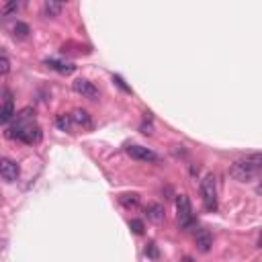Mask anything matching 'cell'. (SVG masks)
Masks as SVG:
<instances>
[{
  "mask_svg": "<svg viewBox=\"0 0 262 262\" xmlns=\"http://www.w3.org/2000/svg\"><path fill=\"white\" fill-rule=\"evenodd\" d=\"M55 125H58L60 131H70L72 129V117L70 115H60L58 119H55Z\"/></svg>",
  "mask_w": 262,
  "mask_h": 262,
  "instance_id": "2e32d148",
  "label": "cell"
},
{
  "mask_svg": "<svg viewBox=\"0 0 262 262\" xmlns=\"http://www.w3.org/2000/svg\"><path fill=\"white\" fill-rule=\"evenodd\" d=\"M176 219H179L180 228L184 231H191L195 228V215H193V205L186 195L176 196Z\"/></svg>",
  "mask_w": 262,
  "mask_h": 262,
  "instance_id": "7a4b0ae2",
  "label": "cell"
},
{
  "mask_svg": "<svg viewBox=\"0 0 262 262\" xmlns=\"http://www.w3.org/2000/svg\"><path fill=\"white\" fill-rule=\"evenodd\" d=\"M142 133H146V135H152V133H154V127H152V123H142Z\"/></svg>",
  "mask_w": 262,
  "mask_h": 262,
  "instance_id": "7402d4cb",
  "label": "cell"
},
{
  "mask_svg": "<svg viewBox=\"0 0 262 262\" xmlns=\"http://www.w3.org/2000/svg\"><path fill=\"white\" fill-rule=\"evenodd\" d=\"M229 176L240 182H248L254 179V176H258V170H256L254 162L250 160V156H246V158H240V160H236L229 166Z\"/></svg>",
  "mask_w": 262,
  "mask_h": 262,
  "instance_id": "3957f363",
  "label": "cell"
},
{
  "mask_svg": "<svg viewBox=\"0 0 262 262\" xmlns=\"http://www.w3.org/2000/svg\"><path fill=\"white\" fill-rule=\"evenodd\" d=\"M64 11V4H60V2H53V0H48V2H43V13H45V16H58L60 13Z\"/></svg>",
  "mask_w": 262,
  "mask_h": 262,
  "instance_id": "4fadbf2b",
  "label": "cell"
},
{
  "mask_svg": "<svg viewBox=\"0 0 262 262\" xmlns=\"http://www.w3.org/2000/svg\"><path fill=\"white\" fill-rule=\"evenodd\" d=\"M8 139H18L23 144H37L41 142V127L35 123V111L33 109H23L21 113L15 117V125L6 127V133Z\"/></svg>",
  "mask_w": 262,
  "mask_h": 262,
  "instance_id": "6da1fadb",
  "label": "cell"
},
{
  "mask_svg": "<svg viewBox=\"0 0 262 262\" xmlns=\"http://www.w3.org/2000/svg\"><path fill=\"white\" fill-rule=\"evenodd\" d=\"M256 191H258V193H260V195H262V180H260V184H258V186H256Z\"/></svg>",
  "mask_w": 262,
  "mask_h": 262,
  "instance_id": "603a6c76",
  "label": "cell"
},
{
  "mask_svg": "<svg viewBox=\"0 0 262 262\" xmlns=\"http://www.w3.org/2000/svg\"><path fill=\"white\" fill-rule=\"evenodd\" d=\"M260 246H262V236H260Z\"/></svg>",
  "mask_w": 262,
  "mask_h": 262,
  "instance_id": "d4e9b609",
  "label": "cell"
},
{
  "mask_svg": "<svg viewBox=\"0 0 262 262\" xmlns=\"http://www.w3.org/2000/svg\"><path fill=\"white\" fill-rule=\"evenodd\" d=\"M15 107H13V95L11 90L4 88V98H2V113H0V121H2L4 125H8V121L15 117Z\"/></svg>",
  "mask_w": 262,
  "mask_h": 262,
  "instance_id": "9c48e42d",
  "label": "cell"
},
{
  "mask_svg": "<svg viewBox=\"0 0 262 262\" xmlns=\"http://www.w3.org/2000/svg\"><path fill=\"white\" fill-rule=\"evenodd\" d=\"M74 90H76L78 95L90 98V100H97V98H98V88H97L90 80H84V78L74 80Z\"/></svg>",
  "mask_w": 262,
  "mask_h": 262,
  "instance_id": "52a82bcc",
  "label": "cell"
},
{
  "mask_svg": "<svg viewBox=\"0 0 262 262\" xmlns=\"http://www.w3.org/2000/svg\"><path fill=\"white\" fill-rule=\"evenodd\" d=\"M0 174H2V180L4 182H16L18 180V174H21V168L15 160L11 158H2V162H0Z\"/></svg>",
  "mask_w": 262,
  "mask_h": 262,
  "instance_id": "5b68a950",
  "label": "cell"
},
{
  "mask_svg": "<svg viewBox=\"0 0 262 262\" xmlns=\"http://www.w3.org/2000/svg\"><path fill=\"white\" fill-rule=\"evenodd\" d=\"M129 229L133 231V233H144V221H139V219H131L129 221Z\"/></svg>",
  "mask_w": 262,
  "mask_h": 262,
  "instance_id": "d6986e66",
  "label": "cell"
},
{
  "mask_svg": "<svg viewBox=\"0 0 262 262\" xmlns=\"http://www.w3.org/2000/svg\"><path fill=\"white\" fill-rule=\"evenodd\" d=\"M113 82H115V84H117V86H119L121 90H123V92H127V95H131V88L127 86V84H125V80H123V78H121V76H119V74H115V76H113Z\"/></svg>",
  "mask_w": 262,
  "mask_h": 262,
  "instance_id": "ffe728a7",
  "label": "cell"
},
{
  "mask_svg": "<svg viewBox=\"0 0 262 262\" xmlns=\"http://www.w3.org/2000/svg\"><path fill=\"white\" fill-rule=\"evenodd\" d=\"M70 117H72V123H74V125L84 127V129H92V119H90V115L86 113V111L76 109V111H72Z\"/></svg>",
  "mask_w": 262,
  "mask_h": 262,
  "instance_id": "8fae6325",
  "label": "cell"
},
{
  "mask_svg": "<svg viewBox=\"0 0 262 262\" xmlns=\"http://www.w3.org/2000/svg\"><path fill=\"white\" fill-rule=\"evenodd\" d=\"M195 244H196V250L201 254H207L213 246V238H211V231L209 229H199L195 233Z\"/></svg>",
  "mask_w": 262,
  "mask_h": 262,
  "instance_id": "ba28073f",
  "label": "cell"
},
{
  "mask_svg": "<svg viewBox=\"0 0 262 262\" xmlns=\"http://www.w3.org/2000/svg\"><path fill=\"white\" fill-rule=\"evenodd\" d=\"M45 64H48L51 70H58L60 74H72L74 70H76V66H74V64L62 62V60H45Z\"/></svg>",
  "mask_w": 262,
  "mask_h": 262,
  "instance_id": "7c38bea8",
  "label": "cell"
},
{
  "mask_svg": "<svg viewBox=\"0 0 262 262\" xmlns=\"http://www.w3.org/2000/svg\"><path fill=\"white\" fill-rule=\"evenodd\" d=\"M21 6H23L21 2H6V4H2V15H4V16H8L11 13H16Z\"/></svg>",
  "mask_w": 262,
  "mask_h": 262,
  "instance_id": "ac0fdd59",
  "label": "cell"
},
{
  "mask_svg": "<svg viewBox=\"0 0 262 262\" xmlns=\"http://www.w3.org/2000/svg\"><path fill=\"white\" fill-rule=\"evenodd\" d=\"M182 262H193V258H184V260H182Z\"/></svg>",
  "mask_w": 262,
  "mask_h": 262,
  "instance_id": "cb8c5ba5",
  "label": "cell"
},
{
  "mask_svg": "<svg viewBox=\"0 0 262 262\" xmlns=\"http://www.w3.org/2000/svg\"><path fill=\"white\" fill-rule=\"evenodd\" d=\"M119 203L123 205V207H127V209L137 207V205H139V195L137 193H125V195L119 196Z\"/></svg>",
  "mask_w": 262,
  "mask_h": 262,
  "instance_id": "5bb4252c",
  "label": "cell"
},
{
  "mask_svg": "<svg viewBox=\"0 0 262 262\" xmlns=\"http://www.w3.org/2000/svg\"><path fill=\"white\" fill-rule=\"evenodd\" d=\"M146 215H147L149 221L160 223V221H164V217H166V211H164V207H162L160 203H147V205H146Z\"/></svg>",
  "mask_w": 262,
  "mask_h": 262,
  "instance_id": "30bf717a",
  "label": "cell"
},
{
  "mask_svg": "<svg viewBox=\"0 0 262 262\" xmlns=\"http://www.w3.org/2000/svg\"><path fill=\"white\" fill-rule=\"evenodd\" d=\"M8 70H11V60H8L6 51H2V76H6Z\"/></svg>",
  "mask_w": 262,
  "mask_h": 262,
  "instance_id": "44dd1931",
  "label": "cell"
},
{
  "mask_svg": "<svg viewBox=\"0 0 262 262\" xmlns=\"http://www.w3.org/2000/svg\"><path fill=\"white\" fill-rule=\"evenodd\" d=\"M201 196L207 211H217V180L213 174H205L201 180Z\"/></svg>",
  "mask_w": 262,
  "mask_h": 262,
  "instance_id": "277c9868",
  "label": "cell"
},
{
  "mask_svg": "<svg viewBox=\"0 0 262 262\" xmlns=\"http://www.w3.org/2000/svg\"><path fill=\"white\" fill-rule=\"evenodd\" d=\"M29 33H31V29H29V25H27V23H21V21L15 23L13 35L16 37V39H27V37H29Z\"/></svg>",
  "mask_w": 262,
  "mask_h": 262,
  "instance_id": "9a60e30c",
  "label": "cell"
},
{
  "mask_svg": "<svg viewBox=\"0 0 262 262\" xmlns=\"http://www.w3.org/2000/svg\"><path fill=\"white\" fill-rule=\"evenodd\" d=\"M127 154L133 158V160H139V162H158L160 160L156 152H152L149 147H144V146H129Z\"/></svg>",
  "mask_w": 262,
  "mask_h": 262,
  "instance_id": "8992f818",
  "label": "cell"
},
{
  "mask_svg": "<svg viewBox=\"0 0 262 262\" xmlns=\"http://www.w3.org/2000/svg\"><path fill=\"white\" fill-rule=\"evenodd\" d=\"M146 256H147V258H152V260H156L158 256H160V252H158L156 242H149V244H146Z\"/></svg>",
  "mask_w": 262,
  "mask_h": 262,
  "instance_id": "e0dca14e",
  "label": "cell"
}]
</instances>
